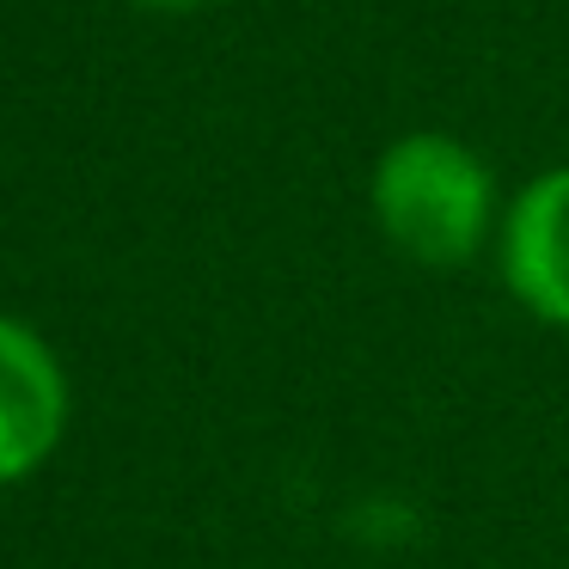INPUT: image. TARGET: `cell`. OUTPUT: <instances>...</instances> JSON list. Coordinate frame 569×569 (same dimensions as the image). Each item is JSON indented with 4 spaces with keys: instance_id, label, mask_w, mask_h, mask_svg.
<instances>
[{
    "instance_id": "6da1fadb",
    "label": "cell",
    "mask_w": 569,
    "mask_h": 569,
    "mask_svg": "<svg viewBox=\"0 0 569 569\" xmlns=\"http://www.w3.org/2000/svg\"><path fill=\"white\" fill-rule=\"evenodd\" d=\"M496 166L453 129H405L373 153L368 214L380 239L417 270H466L502 227Z\"/></svg>"
},
{
    "instance_id": "7a4b0ae2",
    "label": "cell",
    "mask_w": 569,
    "mask_h": 569,
    "mask_svg": "<svg viewBox=\"0 0 569 569\" xmlns=\"http://www.w3.org/2000/svg\"><path fill=\"white\" fill-rule=\"evenodd\" d=\"M490 258L502 295L545 331L569 337V160L508 190Z\"/></svg>"
},
{
    "instance_id": "3957f363",
    "label": "cell",
    "mask_w": 569,
    "mask_h": 569,
    "mask_svg": "<svg viewBox=\"0 0 569 569\" xmlns=\"http://www.w3.org/2000/svg\"><path fill=\"white\" fill-rule=\"evenodd\" d=\"M68 429V373L56 349L0 312V490L43 466Z\"/></svg>"
},
{
    "instance_id": "277c9868",
    "label": "cell",
    "mask_w": 569,
    "mask_h": 569,
    "mask_svg": "<svg viewBox=\"0 0 569 569\" xmlns=\"http://www.w3.org/2000/svg\"><path fill=\"white\" fill-rule=\"evenodd\" d=\"M422 527H429V515L405 490H368L361 502H349V532L368 551H405V545L422 539Z\"/></svg>"
},
{
    "instance_id": "5b68a950",
    "label": "cell",
    "mask_w": 569,
    "mask_h": 569,
    "mask_svg": "<svg viewBox=\"0 0 569 569\" xmlns=\"http://www.w3.org/2000/svg\"><path fill=\"white\" fill-rule=\"evenodd\" d=\"M129 7H141V13H160V19H184V13H202L209 0H129Z\"/></svg>"
}]
</instances>
